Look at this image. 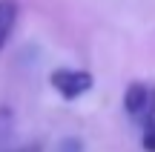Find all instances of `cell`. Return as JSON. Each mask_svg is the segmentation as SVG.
Listing matches in <instances>:
<instances>
[{"instance_id":"1","label":"cell","mask_w":155,"mask_h":152,"mask_svg":"<svg viewBox=\"0 0 155 152\" xmlns=\"http://www.w3.org/2000/svg\"><path fill=\"white\" fill-rule=\"evenodd\" d=\"M124 112L144 129L155 124V83L147 80H132L124 92Z\"/></svg>"},{"instance_id":"2","label":"cell","mask_w":155,"mask_h":152,"mask_svg":"<svg viewBox=\"0 0 155 152\" xmlns=\"http://www.w3.org/2000/svg\"><path fill=\"white\" fill-rule=\"evenodd\" d=\"M49 83H52V89H55L63 101H78V98H83L95 86V78H92V72H86V69L61 66V69H55V72L49 75Z\"/></svg>"},{"instance_id":"3","label":"cell","mask_w":155,"mask_h":152,"mask_svg":"<svg viewBox=\"0 0 155 152\" xmlns=\"http://www.w3.org/2000/svg\"><path fill=\"white\" fill-rule=\"evenodd\" d=\"M17 15H20V3L17 0H0V52L6 49L12 32H15Z\"/></svg>"},{"instance_id":"4","label":"cell","mask_w":155,"mask_h":152,"mask_svg":"<svg viewBox=\"0 0 155 152\" xmlns=\"http://www.w3.org/2000/svg\"><path fill=\"white\" fill-rule=\"evenodd\" d=\"M141 147H144V152H155V124L141 129Z\"/></svg>"},{"instance_id":"5","label":"cell","mask_w":155,"mask_h":152,"mask_svg":"<svg viewBox=\"0 0 155 152\" xmlns=\"http://www.w3.org/2000/svg\"><path fill=\"white\" fill-rule=\"evenodd\" d=\"M83 149V144L78 141V138H66V141L61 144V152H81Z\"/></svg>"},{"instance_id":"6","label":"cell","mask_w":155,"mask_h":152,"mask_svg":"<svg viewBox=\"0 0 155 152\" xmlns=\"http://www.w3.org/2000/svg\"><path fill=\"white\" fill-rule=\"evenodd\" d=\"M12 152H38V147H23V149H12Z\"/></svg>"}]
</instances>
